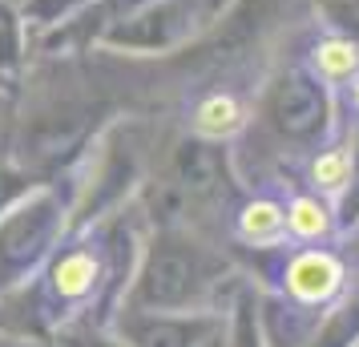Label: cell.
Listing matches in <instances>:
<instances>
[{
	"mask_svg": "<svg viewBox=\"0 0 359 347\" xmlns=\"http://www.w3.org/2000/svg\"><path fill=\"white\" fill-rule=\"evenodd\" d=\"M283 287L299 303H327V299H335L343 287L339 254L327 247L294 250L291 259H287V271H283Z\"/></svg>",
	"mask_w": 359,
	"mask_h": 347,
	"instance_id": "cell-1",
	"label": "cell"
},
{
	"mask_svg": "<svg viewBox=\"0 0 359 347\" xmlns=\"http://www.w3.org/2000/svg\"><path fill=\"white\" fill-rule=\"evenodd\" d=\"M311 77L327 89H347L359 77V41L347 33H323L307 45Z\"/></svg>",
	"mask_w": 359,
	"mask_h": 347,
	"instance_id": "cell-2",
	"label": "cell"
},
{
	"mask_svg": "<svg viewBox=\"0 0 359 347\" xmlns=\"http://www.w3.org/2000/svg\"><path fill=\"white\" fill-rule=\"evenodd\" d=\"M186 121H190V130H194L198 137L226 142V137H234L238 130H246L250 114H246V101L238 97V93H230V89H210V93H202V97L190 105Z\"/></svg>",
	"mask_w": 359,
	"mask_h": 347,
	"instance_id": "cell-3",
	"label": "cell"
},
{
	"mask_svg": "<svg viewBox=\"0 0 359 347\" xmlns=\"http://www.w3.org/2000/svg\"><path fill=\"white\" fill-rule=\"evenodd\" d=\"M287 238L299 243V247L331 243L335 238V206H331V198L315 194V190L291 194L287 198Z\"/></svg>",
	"mask_w": 359,
	"mask_h": 347,
	"instance_id": "cell-4",
	"label": "cell"
},
{
	"mask_svg": "<svg viewBox=\"0 0 359 347\" xmlns=\"http://www.w3.org/2000/svg\"><path fill=\"white\" fill-rule=\"evenodd\" d=\"M238 238L250 247H278L287 243V202L275 194H255L238 210Z\"/></svg>",
	"mask_w": 359,
	"mask_h": 347,
	"instance_id": "cell-5",
	"label": "cell"
},
{
	"mask_svg": "<svg viewBox=\"0 0 359 347\" xmlns=\"http://www.w3.org/2000/svg\"><path fill=\"white\" fill-rule=\"evenodd\" d=\"M351 182H355V154H351V146L335 142V146H323L315 158H311L307 186L315 190V194H323V198L335 202V198L347 194Z\"/></svg>",
	"mask_w": 359,
	"mask_h": 347,
	"instance_id": "cell-6",
	"label": "cell"
},
{
	"mask_svg": "<svg viewBox=\"0 0 359 347\" xmlns=\"http://www.w3.org/2000/svg\"><path fill=\"white\" fill-rule=\"evenodd\" d=\"M97 275H101V263L93 250H69L65 259L53 266V287L65 299H81L85 291H93Z\"/></svg>",
	"mask_w": 359,
	"mask_h": 347,
	"instance_id": "cell-7",
	"label": "cell"
},
{
	"mask_svg": "<svg viewBox=\"0 0 359 347\" xmlns=\"http://www.w3.org/2000/svg\"><path fill=\"white\" fill-rule=\"evenodd\" d=\"M347 105H351V114L359 117V77L351 85H347Z\"/></svg>",
	"mask_w": 359,
	"mask_h": 347,
	"instance_id": "cell-8",
	"label": "cell"
}]
</instances>
